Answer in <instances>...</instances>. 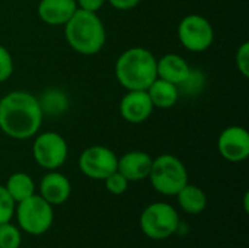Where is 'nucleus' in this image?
<instances>
[{"mask_svg": "<svg viewBox=\"0 0 249 248\" xmlns=\"http://www.w3.org/2000/svg\"><path fill=\"white\" fill-rule=\"evenodd\" d=\"M44 118L41 101L26 91H12L0 99V130L16 140L34 137Z\"/></svg>", "mask_w": 249, "mask_h": 248, "instance_id": "f257e3e1", "label": "nucleus"}, {"mask_svg": "<svg viewBox=\"0 0 249 248\" xmlns=\"http://www.w3.org/2000/svg\"><path fill=\"white\" fill-rule=\"evenodd\" d=\"M158 58L143 47H131L115 61V77L127 91H146L158 77Z\"/></svg>", "mask_w": 249, "mask_h": 248, "instance_id": "f03ea898", "label": "nucleus"}, {"mask_svg": "<svg viewBox=\"0 0 249 248\" xmlns=\"http://www.w3.org/2000/svg\"><path fill=\"white\" fill-rule=\"evenodd\" d=\"M69 45L79 54H98L107 42V29L95 12L77 9L64 25Z\"/></svg>", "mask_w": 249, "mask_h": 248, "instance_id": "7ed1b4c3", "label": "nucleus"}, {"mask_svg": "<svg viewBox=\"0 0 249 248\" xmlns=\"http://www.w3.org/2000/svg\"><path fill=\"white\" fill-rule=\"evenodd\" d=\"M147 178L158 193L163 196H177V193L188 183V171L179 158L171 153H163L152 161Z\"/></svg>", "mask_w": 249, "mask_h": 248, "instance_id": "20e7f679", "label": "nucleus"}, {"mask_svg": "<svg viewBox=\"0 0 249 248\" xmlns=\"http://www.w3.org/2000/svg\"><path fill=\"white\" fill-rule=\"evenodd\" d=\"M15 215L19 229H23L26 234L31 235L45 234L51 228L54 221L53 206L39 194H32L31 197L16 203Z\"/></svg>", "mask_w": 249, "mask_h": 248, "instance_id": "39448f33", "label": "nucleus"}, {"mask_svg": "<svg viewBox=\"0 0 249 248\" xmlns=\"http://www.w3.org/2000/svg\"><path fill=\"white\" fill-rule=\"evenodd\" d=\"M179 216L174 206L165 202L149 205L140 215V229L152 240H166L177 232Z\"/></svg>", "mask_w": 249, "mask_h": 248, "instance_id": "423d86ee", "label": "nucleus"}, {"mask_svg": "<svg viewBox=\"0 0 249 248\" xmlns=\"http://www.w3.org/2000/svg\"><path fill=\"white\" fill-rule=\"evenodd\" d=\"M32 145V156L35 162L48 171L63 167L69 156V146L66 139L55 132L36 133Z\"/></svg>", "mask_w": 249, "mask_h": 248, "instance_id": "0eeeda50", "label": "nucleus"}, {"mask_svg": "<svg viewBox=\"0 0 249 248\" xmlns=\"http://www.w3.org/2000/svg\"><path fill=\"white\" fill-rule=\"evenodd\" d=\"M178 38L182 47L191 53H203L214 42L213 25L201 15L191 13L178 25Z\"/></svg>", "mask_w": 249, "mask_h": 248, "instance_id": "6e6552de", "label": "nucleus"}, {"mask_svg": "<svg viewBox=\"0 0 249 248\" xmlns=\"http://www.w3.org/2000/svg\"><path fill=\"white\" fill-rule=\"evenodd\" d=\"M118 156L107 146H90L79 156V170L92 180H105L117 171Z\"/></svg>", "mask_w": 249, "mask_h": 248, "instance_id": "1a4fd4ad", "label": "nucleus"}, {"mask_svg": "<svg viewBox=\"0 0 249 248\" xmlns=\"http://www.w3.org/2000/svg\"><path fill=\"white\" fill-rule=\"evenodd\" d=\"M217 149L222 158L229 162H242L249 156V133L242 126H229L222 130L217 139Z\"/></svg>", "mask_w": 249, "mask_h": 248, "instance_id": "9d476101", "label": "nucleus"}, {"mask_svg": "<svg viewBox=\"0 0 249 248\" xmlns=\"http://www.w3.org/2000/svg\"><path fill=\"white\" fill-rule=\"evenodd\" d=\"M155 107L147 91H127L120 101V114L130 124L144 123L153 113Z\"/></svg>", "mask_w": 249, "mask_h": 248, "instance_id": "9b49d317", "label": "nucleus"}, {"mask_svg": "<svg viewBox=\"0 0 249 248\" xmlns=\"http://www.w3.org/2000/svg\"><path fill=\"white\" fill-rule=\"evenodd\" d=\"M70 194H71V184L64 174L57 172L54 170L42 177L39 183V196L51 206H58L66 203Z\"/></svg>", "mask_w": 249, "mask_h": 248, "instance_id": "f8f14e48", "label": "nucleus"}, {"mask_svg": "<svg viewBox=\"0 0 249 248\" xmlns=\"http://www.w3.org/2000/svg\"><path fill=\"white\" fill-rule=\"evenodd\" d=\"M156 69H158V77L175 83L177 86L184 85L193 73V69L187 63V60L175 53H169L158 58Z\"/></svg>", "mask_w": 249, "mask_h": 248, "instance_id": "ddd939ff", "label": "nucleus"}, {"mask_svg": "<svg viewBox=\"0 0 249 248\" xmlns=\"http://www.w3.org/2000/svg\"><path fill=\"white\" fill-rule=\"evenodd\" d=\"M153 158L143 151H131L118 158L117 171L121 172L130 183L142 181L149 177Z\"/></svg>", "mask_w": 249, "mask_h": 248, "instance_id": "4468645a", "label": "nucleus"}, {"mask_svg": "<svg viewBox=\"0 0 249 248\" xmlns=\"http://www.w3.org/2000/svg\"><path fill=\"white\" fill-rule=\"evenodd\" d=\"M76 10V0H41L38 4L39 19L51 26H64Z\"/></svg>", "mask_w": 249, "mask_h": 248, "instance_id": "2eb2a0df", "label": "nucleus"}, {"mask_svg": "<svg viewBox=\"0 0 249 248\" xmlns=\"http://www.w3.org/2000/svg\"><path fill=\"white\" fill-rule=\"evenodd\" d=\"M146 91L155 108H172L179 99V86L160 77H156Z\"/></svg>", "mask_w": 249, "mask_h": 248, "instance_id": "dca6fc26", "label": "nucleus"}, {"mask_svg": "<svg viewBox=\"0 0 249 248\" xmlns=\"http://www.w3.org/2000/svg\"><path fill=\"white\" fill-rule=\"evenodd\" d=\"M178 205L181 209L190 215L201 213L207 208V196L206 193L194 184L187 183L178 193H177Z\"/></svg>", "mask_w": 249, "mask_h": 248, "instance_id": "f3484780", "label": "nucleus"}, {"mask_svg": "<svg viewBox=\"0 0 249 248\" xmlns=\"http://www.w3.org/2000/svg\"><path fill=\"white\" fill-rule=\"evenodd\" d=\"M4 189L15 200V203H19L35 194V183L32 177L26 172H13L7 178Z\"/></svg>", "mask_w": 249, "mask_h": 248, "instance_id": "a211bd4d", "label": "nucleus"}, {"mask_svg": "<svg viewBox=\"0 0 249 248\" xmlns=\"http://www.w3.org/2000/svg\"><path fill=\"white\" fill-rule=\"evenodd\" d=\"M22 235L18 227L10 222L0 224V248H19Z\"/></svg>", "mask_w": 249, "mask_h": 248, "instance_id": "6ab92c4d", "label": "nucleus"}, {"mask_svg": "<svg viewBox=\"0 0 249 248\" xmlns=\"http://www.w3.org/2000/svg\"><path fill=\"white\" fill-rule=\"evenodd\" d=\"M16 203L4 189V186H0V224L10 222L15 216Z\"/></svg>", "mask_w": 249, "mask_h": 248, "instance_id": "aec40b11", "label": "nucleus"}, {"mask_svg": "<svg viewBox=\"0 0 249 248\" xmlns=\"http://www.w3.org/2000/svg\"><path fill=\"white\" fill-rule=\"evenodd\" d=\"M105 187L107 190L111 193V194H115V196H120V194H124L128 189V180L118 171L112 172L109 177H107L105 180Z\"/></svg>", "mask_w": 249, "mask_h": 248, "instance_id": "412c9836", "label": "nucleus"}, {"mask_svg": "<svg viewBox=\"0 0 249 248\" xmlns=\"http://www.w3.org/2000/svg\"><path fill=\"white\" fill-rule=\"evenodd\" d=\"M15 70V63L10 51L0 44V83L6 82Z\"/></svg>", "mask_w": 249, "mask_h": 248, "instance_id": "4be33fe9", "label": "nucleus"}, {"mask_svg": "<svg viewBox=\"0 0 249 248\" xmlns=\"http://www.w3.org/2000/svg\"><path fill=\"white\" fill-rule=\"evenodd\" d=\"M236 67L238 70L245 76H249V42H244L239 45L238 51H236Z\"/></svg>", "mask_w": 249, "mask_h": 248, "instance_id": "5701e85b", "label": "nucleus"}, {"mask_svg": "<svg viewBox=\"0 0 249 248\" xmlns=\"http://www.w3.org/2000/svg\"><path fill=\"white\" fill-rule=\"evenodd\" d=\"M76 3H77V9L98 13V10L107 3V0H76Z\"/></svg>", "mask_w": 249, "mask_h": 248, "instance_id": "b1692460", "label": "nucleus"}, {"mask_svg": "<svg viewBox=\"0 0 249 248\" xmlns=\"http://www.w3.org/2000/svg\"><path fill=\"white\" fill-rule=\"evenodd\" d=\"M107 1L118 10H130L136 7L142 0H107Z\"/></svg>", "mask_w": 249, "mask_h": 248, "instance_id": "393cba45", "label": "nucleus"}, {"mask_svg": "<svg viewBox=\"0 0 249 248\" xmlns=\"http://www.w3.org/2000/svg\"><path fill=\"white\" fill-rule=\"evenodd\" d=\"M245 210L248 212V193L245 194Z\"/></svg>", "mask_w": 249, "mask_h": 248, "instance_id": "a878e982", "label": "nucleus"}]
</instances>
